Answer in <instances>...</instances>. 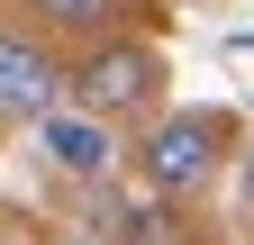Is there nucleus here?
<instances>
[{
    "label": "nucleus",
    "mask_w": 254,
    "mask_h": 245,
    "mask_svg": "<svg viewBox=\"0 0 254 245\" xmlns=\"http://www.w3.org/2000/svg\"><path fill=\"white\" fill-rule=\"evenodd\" d=\"M64 91L82 100V118H100V127H118V118H145L154 91H164V64H154L145 46H91L73 73H64Z\"/></svg>",
    "instance_id": "nucleus-1"
},
{
    "label": "nucleus",
    "mask_w": 254,
    "mask_h": 245,
    "mask_svg": "<svg viewBox=\"0 0 254 245\" xmlns=\"http://www.w3.org/2000/svg\"><path fill=\"white\" fill-rule=\"evenodd\" d=\"M218 145H227V118H218V109H182V118H154V127H145L136 164H145V182L164 200H190L218 173Z\"/></svg>",
    "instance_id": "nucleus-2"
},
{
    "label": "nucleus",
    "mask_w": 254,
    "mask_h": 245,
    "mask_svg": "<svg viewBox=\"0 0 254 245\" xmlns=\"http://www.w3.org/2000/svg\"><path fill=\"white\" fill-rule=\"evenodd\" d=\"M55 100H64V64H55L37 37L0 27V118H46Z\"/></svg>",
    "instance_id": "nucleus-3"
},
{
    "label": "nucleus",
    "mask_w": 254,
    "mask_h": 245,
    "mask_svg": "<svg viewBox=\"0 0 254 245\" xmlns=\"http://www.w3.org/2000/svg\"><path fill=\"white\" fill-rule=\"evenodd\" d=\"M37 145H46L64 173H109V127H100V118H64V109H46V118H37Z\"/></svg>",
    "instance_id": "nucleus-4"
},
{
    "label": "nucleus",
    "mask_w": 254,
    "mask_h": 245,
    "mask_svg": "<svg viewBox=\"0 0 254 245\" xmlns=\"http://www.w3.org/2000/svg\"><path fill=\"white\" fill-rule=\"evenodd\" d=\"M37 9H46L55 27H109V18L127 9V0H37Z\"/></svg>",
    "instance_id": "nucleus-5"
},
{
    "label": "nucleus",
    "mask_w": 254,
    "mask_h": 245,
    "mask_svg": "<svg viewBox=\"0 0 254 245\" xmlns=\"http://www.w3.org/2000/svg\"><path fill=\"white\" fill-rule=\"evenodd\" d=\"M245 200H254V164H245Z\"/></svg>",
    "instance_id": "nucleus-6"
},
{
    "label": "nucleus",
    "mask_w": 254,
    "mask_h": 245,
    "mask_svg": "<svg viewBox=\"0 0 254 245\" xmlns=\"http://www.w3.org/2000/svg\"><path fill=\"white\" fill-rule=\"evenodd\" d=\"M136 245H145V236H136Z\"/></svg>",
    "instance_id": "nucleus-7"
}]
</instances>
